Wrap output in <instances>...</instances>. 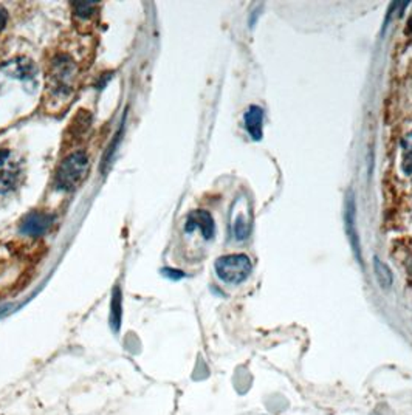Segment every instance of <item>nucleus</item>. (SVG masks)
Wrapping results in <instances>:
<instances>
[{"label":"nucleus","mask_w":412,"mask_h":415,"mask_svg":"<svg viewBox=\"0 0 412 415\" xmlns=\"http://www.w3.org/2000/svg\"><path fill=\"white\" fill-rule=\"evenodd\" d=\"M53 225V217L44 213H32L23 219L21 231L27 235H42L45 234Z\"/></svg>","instance_id":"6"},{"label":"nucleus","mask_w":412,"mask_h":415,"mask_svg":"<svg viewBox=\"0 0 412 415\" xmlns=\"http://www.w3.org/2000/svg\"><path fill=\"white\" fill-rule=\"evenodd\" d=\"M90 161L87 153L84 151H78L65 157L54 173V186L59 191L70 192L75 191L79 184L87 177Z\"/></svg>","instance_id":"2"},{"label":"nucleus","mask_w":412,"mask_h":415,"mask_svg":"<svg viewBox=\"0 0 412 415\" xmlns=\"http://www.w3.org/2000/svg\"><path fill=\"white\" fill-rule=\"evenodd\" d=\"M346 226H347V234L350 239V244H352L354 250L356 253V257H360V240H358V234H356L355 229V203L354 198L352 202L347 204L346 209Z\"/></svg>","instance_id":"8"},{"label":"nucleus","mask_w":412,"mask_h":415,"mask_svg":"<svg viewBox=\"0 0 412 415\" xmlns=\"http://www.w3.org/2000/svg\"><path fill=\"white\" fill-rule=\"evenodd\" d=\"M235 234H236V237L239 239V240H242V239H245L247 237V235L250 234V228H248V225H247V222H245L242 217H239V219L236 220V223H235Z\"/></svg>","instance_id":"13"},{"label":"nucleus","mask_w":412,"mask_h":415,"mask_svg":"<svg viewBox=\"0 0 412 415\" xmlns=\"http://www.w3.org/2000/svg\"><path fill=\"white\" fill-rule=\"evenodd\" d=\"M163 275H164V276H168V277H171L172 281H177V279H180V277L184 276L182 271H175V270H171V268H164V270H163Z\"/></svg>","instance_id":"14"},{"label":"nucleus","mask_w":412,"mask_h":415,"mask_svg":"<svg viewBox=\"0 0 412 415\" xmlns=\"http://www.w3.org/2000/svg\"><path fill=\"white\" fill-rule=\"evenodd\" d=\"M373 273L375 277H377L378 284L381 285V288H389L392 285V271L389 270V266H387L383 260H380L378 257H373Z\"/></svg>","instance_id":"11"},{"label":"nucleus","mask_w":412,"mask_h":415,"mask_svg":"<svg viewBox=\"0 0 412 415\" xmlns=\"http://www.w3.org/2000/svg\"><path fill=\"white\" fill-rule=\"evenodd\" d=\"M79 68L69 54H58L50 62L47 72V92L48 109L67 107L75 93V84L78 81Z\"/></svg>","instance_id":"1"},{"label":"nucleus","mask_w":412,"mask_h":415,"mask_svg":"<svg viewBox=\"0 0 412 415\" xmlns=\"http://www.w3.org/2000/svg\"><path fill=\"white\" fill-rule=\"evenodd\" d=\"M122 316V297L118 287H115L112 301H110V326L113 327L115 332L120 330Z\"/></svg>","instance_id":"9"},{"label":"nucleus","mask_w":412,"mask_h":415,"mask_svg":"<svg viewBox=\"0 0 412 415\" xmlns=\"http://www.w3.org/2000/svg\"><path fill=\"white\" fill-rule=\"evenodd\" d=\"M408 30H409V33H412V16H411V19H409V23H408Z\"/></svg>","instance_id":"16"},{"label":"nucleus","mask_w":412,"mask_h":415,"mask_svg":"<svg viewBox=\"0 0 412 415\" xmlns=\"http://www.w3.org/2000/svg\"><path fill=\"white\" fill-rule=\"evenodd\" d=\"M21 178V166L19 161L8 149L0 151V194L14 189Z\"/></svg>","instance_id":"4"},{"label":"nucleus","mask_w":412,"mask_h":415,"mask_svg":"<svg viewBox=\"0 0 412 415\" xmlns=\"http://www.w3.org/2000/svg\"><path fill=\"white\" fill-rule=\"evenodd\" d=\"M73 12H75V19L78 23L81 22H90L98 11L96 2H73Z\"/></svg>","instance_id":"10"},{"label":"nucleus","mask_w":412,"mask_h":415,"mask_svg":"<svg viewBox=\"0 0 412 415\" xmlns=\"http://www.w3.org/2000/svg\"><path fill=\"white\" fill-rule=\"evenodd\" d=\"M245 129L250 136L256 141L262 138V123H263V111L259 105H250V109L245 111L243 116Z\"/></svg>","instance_id":"7"},{"label":"nucleus","mask_w":412,"mask_h":415,"mask_svg":"<svg viewBox=\"0 0 412 415\" xmlns=\"http://www.w3.org/2000/svg\"><path fill=\"white\" fill-rule=\"evenodd\" d=\"M7 21H8V12L3 6H0V31H2L5 25H7Z\"/></svg>","instance_id":"15"},{"label":"nucleus","mask_w":412,"mask_h":415,"mask_svg":"<svg viewBox=\"0 0 412 415\" xmlns=\"http://www.w3.org/2000/svg\"><path fill=\"white\" fill-rule=\"evenodd\" d=\"M217 276L226 284H241L251 275L253 264L245 254H228L216 260L214 264Z\"/></svg>","instance_id":"3"},{"label":"nucleus","mask_w":412,"mask_h":415,"mask_svg":"<svg viewBox=\"0 0 412 415\" xmlns=\"http://www.w3.org/2000/svg\"><path fill=\"white\" fill-rule=\"evenodd\" d=\"M402 169L404 175L412 178V134L402 141Z\"/></svg>","instance_id":"12"},{"label":"nucleus","mask_w":412,"mask_h":415,"mask_svg":"<svg viewBox=\"0 0 412 415\" xmlns=\"http://www.w3.org/2000/svg\"><path fill=\"white\" fill-rule=\"evenodd\" d=\"M199 231L200 235L205 240H211L216 233V225L210 213L203 209H195L188 215L186 223H184V233L194 234Z\"/></svg>","instance_id":"5"}]
</instances>
